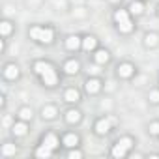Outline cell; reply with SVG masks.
Here are the masks:
<instances>
[{
	"instance_id": "cell-1",
	"label": "cell",
	"mask_w": 159,
	"mask_h": 159,
	"mask_svg": "<svg viewBox=\"0 0 159 159\" xmlns=\"http://www.w3.org/2000/svg\"><path fill=\"white\" fill-rule=\"evenodd\" d=\"M41 79H43V84H47V86H54L56 84V73H54V69L51 66L41 73Z\"/></svg>"
},
{
	"instance_id": "cell-2",
	"label": "cell",
	"mask_w": 159,
	"mask_h": 159,
	"mask_svg": "<svg viewBox=\"0 0 159 159\" xmlns=\"http://www.w3.org/2000/svg\"><path fill=\"white\" fill-rule=\"evenodd\" d=\"M38 41H41V43H51V41H52V30H51V28H41Z\"/></svg>"
},
{
	"instance_id": "cell-3",
	"label": "cell",
	"mask_w": 159,
	"mask_h": 159,
	"mask_svg": "<svg viewBox=\"0 0 159 159\" xmlns=\"http://www.w3.org/2000/svg\"><path fill=\"white\" fill-rule=\"evenodd\" d=\"M99 88H101V83L98 81V79H90V81L86 83V92L88 94H96V92H99Z\"/></svg>"
},
{
	"instance_id": "cell-4",
	"label": "cell",
	"mask_w": 159,
	"mask_h": 159,
	"mask_svg": "<svg viewBox=\"0 0 159 159\" xmlns=\"http://www.w3.org/2000/svg\"><path fill=\"white\" fill-rule=\"evenodd\" d=\"M118 75L124 77V79L131 77V75H133V66H131V64H122V66L118 67Z\"/></svg>"
},
{
	"instance_id": "cell-5",
	"label": "cell",
	"mask_w": 159,
	"mask_h": 159,
	"mask_svg": "<svg viewBox=\"0 0 159 159\" xmlns=\"http://www.w3.org/2000/svg\"><path fill=\"white\" fill-rule=\"evenodd\" d=\"M111 122H112V120H99V122L96 124V131H98L99 135H105V133L109 131V127H111Z\"/></svg>"
},
{
	"instance_id": "cell-6",
	"label": "cell",
	"mask_w": 159,
	"mask_h": 159,
	"mask_svg": "<svg viewBox=\"0 0 159 159\" xmlns=\"http://www.w3.org/2000/svg\"><path fill=\"white\" fill-rule=\"evenodd\" d=\"M79 45H81V38H77V36H69V38L66 39V47H67L69 51L79 49Z\"/></svg>"
},
{
	"instance_id": "cell-7",
	"label": "cell",
	"mask_w": 159,
	"mask_h": 159,
	"mask_svg": "<svg viewBox=\"0 0 159 159\" xmlns=\"http://www.w3.org/2000/svg\"><path fill=\"white\" fill-rule=\"evenodd\" d=\"M64 69H66V73H69V75H75V73L79 71V62H75V60H69V62H66Z\"/></svg>"
},
{
	"instance_id": "cell-8",
	"label": "cell",
	"mask_w": 159,
	"mask_h": 159,
	"mask_svg": "<svg viewBox=\"0 0 159 159\" xmlns=\"http://www.w3.org/2000/svg\"><path fill=\"white\" fill-rule=\"evenodd\" d=\"M4 75H6L8 79H15V77L19 75V67L13 66V64H10V66H6V69H4Z\"/></svg>"
},
{
	"instance_id": "cell-9",
	"label": "cell",
	"mask_w": 159,
	"mask_h": 159,
	"mask_svg": "<svg viewBox=\"0 0 159 159\" xmlns=\"http://www.w3.org/2000/svg\"><path fill=\"white\" fill-rule=\"evenodd\" d=\"M66 120H67L69 124H75V122L81 120V112H79V111H67V112H66Z\"/></svg>"
},
{
	"instance_id": "cell-10",
	"label": "cell",
	"mask_w": 159,
	"mask_h": 159,
	"mask_svg": "<svg viewBox=\"0 0 159 159\" xmlns=\"http://www.w3.org/2000/svg\"><path fill=\"white\" fill-rule=\"evenodd\" d=\"M51 152H52V148H49V146L41 144V148H38V150H36V155H38V157H51Z\"/></svg>"
},
{
	"instance_id": "cell-11",
	"label": "cell",
	"mask_w": 159,
	"mask_h": 159,
	"mask_svg": "<svg viewBox=\"0 0 159 159\" xmlns=\"http://www.w3.org/2000/svg\"><path fill=\"white\" fill-rule=\"evenodd\" d=\"M83 47H84L86 51H92V49H96V38H92V36L84 38V39H83Z\"/></svg>"
},
{
	"instance_id": "cell-12",
	"label": "cell",
	"mask_w": 159,
	"mask_h": 159,
	"mask_svg": "<svg viewBox=\"0 0 159 159\" xmlns=\"http://www.w3.org/2000/svg\"><path fill=\"white\" fill-rule=\"evenodd\" d=\"M43 144H45V146H49V148H52V150H54V148H56V146H58V140H56V137H54V135H47V137H45V139H43Z\"/></svg>"
},
{
	"instance_id": "cell-13",
	"label": "cell",
	"mask_w": 159,
	"mask_h": 159,
	"mask_svg": "<svg viewBox=\"0 0 159 159\" xmlns=\"http://www.w3.org/2000/svg\"><path fill=\"white\" fill-rule=\"evenodd\" d=\"M77 142H79V137H77V135H66V137H64V144L69 146V148L77 146Z\"/></svg>"
},
{
	"instance_id": "cell-14",
	"label": "cell",
	"mask_w": 159,
	"mask_h": 159,
	"mask_svg": "<svg viewBox=\"0 0 159 159\" xmlns=\"http://www.w3.org/2000/svg\"><path fill=\"white\" fill-rule=\"evenodd\" d=\"M11 131H13L15 135H19V137H23V135L26 133V124H23V122H21V124H15V125L11 127Z\"/></svg>"
},
{
	"instance_id": "cell-15",
	"label": "cell",
	"mask_w": 159,
	"mask_h": 159,
	"mask_svg": "<svg viewBox=\"0 0 159 159\" xmlns=\"http://www.w3.org/2000/svg\"><path fill=\"white\" fill-rule=\"evenodd\" d=\"M125 150H127V148H124L120 142H116V146L112 148V155H114V157H124V155H125Z\"/></svg>"
},
{
	"instance_id": "cell-16",
	"label": "cell",
	"mask_w": 159,
	"mask_h": 159,
	"mask_svg": "<svg viewBox=\"0 0 159 159\" xmlns=\"http://www.w3.org/2000/svg\"><path fill=\"white\" fill-rule=\"evenodd\" d=\"M107 60H109V52L107 51H98L96 52V62L98 64H105Z\"/></svg>"
},
{
	"instance_id": "cell-17",
	"label": "cell",
	"mask_w": 159,
	"mask_h": 159,
	"mask_svg": "<svg viewBox=\"0 0 159 159\" xmlns=\"http://www.w3.org/2000/svg\"><path fill=\"white\" fill-rule=\"evenodd\" d=\"M66 101H71V103L79 101V92L77 90H67L66 92Z\"/></svg>"
},
{
	"instance_id": "cell-18",
	"label": "cell",
	"mask_w": 159,
	"mask_h": 159,
	"mask_svg": "<svg viewBox=\"0 0 159 159\" xmlns=\"http://www.w3.org/2000/svg\"><path fill=\"white\" fill-rule=\"evenodd\" d=\"M54 116H56V109H54V107H51V105H49V107H45V109H43V118L51 120V118H54Z\"/></svg>"
},
{
	"instance_id": "cell-19",
	"label": "cell",
	"mask_w": 159,
	"mask_h": 159,
	"mask_svg": "<svg viewBox=\"0 0 159 159\" xmlns=\"http://www.w3.org/2000/svg\"><path fill=\"white\" fill-rule=\"evenodd\" d=\"M114 19H116V23H118V25H120V23L129 21V19H127V13H125L124 10H118V11H116V15H114Z\"/></svg>"
},
{
	"instance_id": "cell-20",
	"label": "cell",
	"mask_w": 159,
	"mask_h": 159,
	"mask_svg": "<svg viewBox=\"0 0 159 159\" xmlns=\"http://www.w3.org/2000/svg\"><path fill=\"white\" fill-rule=\"evenodd\" d=\"M118 28H120V32H131L133 30V25H131V21H125V23H120Z\"/></svg>"
},
{
	"instance_id": "cell-21",
	"label": "cell",
	"mask_w": 159,
	"mask_h": 159,
	"mask_svg": "<svg viewBox=\"0 0 159 159\" xmlns=\"http://www.w3.org/2000/svg\"><path fill=\"white\" fill-rule=\"evenodd\" d=\"M146 45L148 47H155L157 45V36L155 34H148L146 36Z\"/></svg>"
},
{
	"instance_id": "cell-22",
	"label": "cell",
	"mask_w": 159,
	"mask_h": 159,
	"mask_svg": "<svg viewBox=\"0 0 159 159\" xmlns=\"http://www.w3.org/2000/svg\"><path fill=\"white\" fill-rule=\"evenodd\" d=\"M47 67H49V64H45V62H36V64H34V69H36V73H39V75H41Z\"/></svg>"
},
{
	"instance_id": "cell-23",
	"label": "cell",
	"mask_w": 159,
	"mask_h": 159,
	"mask_svg": "<svg viewBox=\"0 0 159 159\" xmlns=\"http://www.w3.org/2000/svg\"><path fill=\"white\" fill-rule=\"evenodd\" d=\"M2 153H4V155H13V153H15V144H4Z\"/></svg>"
},
{
	"instance_id": "cell-24",
	"label": "cell",
	"mask_w": 159,
	"mask_h": 159,
	"mask_svg": "<svg viewBox=\"0 0 159 159\" xmlns=\"http://www.w3.org/2000/svg\"><path fill=\"white\" fill-rule=\"evenodd\" d=\"M142 10H144V8H142V4H140V2H133V4H131V11H133L135 15H140V13H142Z\"/></svg>"
},
{
	"instance_id": "cell-25",
	"label": "cell",
	"mask_w": 159,
	"mask_h": 159,
	"mask_svg": "<svg viewBox=\"0 0 159 159\" xmlns=\"http://www.w3.org/2000/svg\"><path fill=\"white\" fill-rule=\"evenodd\" d=\"M19 116H21L23 120H30V118H32V111L25 107V109H21V112H19Z\"/></svg>"
},
{
	"instance_id": "cell-26",
	"label": "cell",
	"mask_w": 159,
	"mask_h": 159,
	"mask_svg": "<svg viewBox=\"0 0 159 159\" xmlns=\"http://www.w3.org/2000/svg\"><path fill=\"white\" fill-rule=\"evenodd\" d=\"M0 30H2V36H8V34L11 32V25H10L8 21H4V23H2V26H0Z\"/></svg>"
},
{
	"instance_id": "cell-27",
	"label": "cell",
	"mask_w": 159,
	"mask_h": 159,
	"mask_svg": "<svg viewBox=\"0 0 159 159\" xmlns=\"http://www.w3.org/2000/svg\"><path fill=\"white\" fill-rule=\"evenodd\" d=\"M118 142H120V144H122L124 148H127V150H129V148L133 146V142H131V139H127V137H125V139H122V140H118Z\"/></svg>"
},
{
	"instance_id": "cell-28",
	"label": "cell",
	"mask_w": 159,
	"mask_h": 159,
	"mask_svg": "<svg viewBox=\"0 0 159 159\" xmlns=\"http://www.w3.org/2000/svg\"><path fill=\"white\" fill-rule=\"evenodd\" d=\"M79 157H83V153L79 152V150H71L69 152V159H79Z\"/></svg>"
},
{
	"instance_id": "cell-29",
	"label": "cell",
	"mask_w": 159,
	"mask_h": 159,
	"mask_svg": "<svg viewBox=\"0 0 159 159\" xmlns=\"http://www.w3.org/2000/svg\"><path fill=\"white\" fill-rule=\"evenodd\" d=\"M150 101H153V103H159V92H157V90L150 94Z\"/></svg>"
},
{
	"instance_id": "cell-30",
	"label": "cell",
	"mask_w": 159,
	"mask_h": 159,
	"mask_svg": "<svg viewBox=\"0 0 159 159\" xmlns=\"http://www.w3.org/2000/svg\"><path fill=\"white\" fill-rule=\"evenodd\" d=\"M39 32H41V28H32V30H30V36H32L34 39H38V38H39Z\"/></svg>"
},
{
	"instance_id": "cell-31",
	"label": "cell",
	"mask_w": 159,
	"mask_h": 159,
	"mask_svg": "<svg viewBox=\"0 0 159 159\" xmlns=\"http://www.w3.org/2000/svg\"><path fill=\"white\" fill-rule=\"evenodd\" d=\"M150 131H152L153 135H159V124H152V125H150Z\"/></svg>"
},
{
	"instance_id": "cell-32",
	"label": "cell",
	"mask_w": 159,
	"mask_h": 159,
	"mask_svg": "<svg viewBox=\"0 0 159 159\" xmlns=\"http://www.w3.org/2000/svg\"><path fill=\"white\" fill-rule=\"evenodd\" d=\"M10 124H11V118H10V116H6V118H4V125H10Z\"/></svg>"
},
{
	"instance_id": "cell-33",
	"label": "cell",
	"mask_w": 159,
	"mask_h": 159,
	"mask_svg": "<svg viewBox=\"0 0 159 159\" xmlns=\"http://www.w3.org/2000/svg\"><path fill=\"white\" fill-rule=\"evenodd\" d=\"M73 2H83V0H73Z\"/></svg>"
},
{
	"instance_id": "cell-34",
	"label": "cell",
	"mask_w": 159,
	"mask_h": 159,
	"mask_svg": "<svg viewBox=\"0 0 159 159\" xmlns=\"http://www.w3.org/2000/svg\"><path fill=\"white\" fill-rule=\"evenodd\" d=\"M111 2H118V0H111Z\"/></svg>"
}]
</instances>
